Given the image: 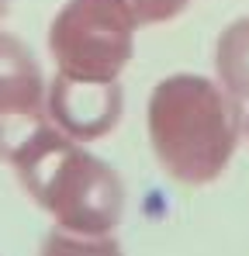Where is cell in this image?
<instances>
[{"label":"cell","instance_id":"10","mask_svg":"<svg viewBox=\"0 0 249 256\" xmlns=\"http://www.w3.org/2000/svg\"><path fill=\"white\" fill-rule=\"evenodd\" d=\"M246 132H249V125H246Z\"/></svg>","mask_w":249,"mask_h":256},{"label":"cell","instance_id":"5","mask_svg":"<svg viewBox=\"0 0 249 256\" xmlns=\"http://www.w3.org/2000/svg\"><path fill=\"white\" fill-rule=\"evenodd\" d=\"M45 122V80L32 48L0 32V132Z\"/></svg>","mask_w":249,"mask_h":256},{"label":"cell","instance_id":"3","mask_svg":"<svg viewBox=\"0 0 249 256\" xmlns=\"http://www.w3.org/2000/svg\"><path fill=\"white\" fill-rule=\"evenodd\" d=\"M135 28L122 0H66L48 24V52L73 80L114 84L132 62Z\"/></svg>","mask_w":249,"mask_h":256},{"label":"cell","instance_id":"7","mask_svg":"<svg viewBox=\"0 0 249 256\" xmlns=\"http://www.w3.org/2000/svg\"><path fill=\"white\" fill-rule=\"evenodd\" d=\"M38 256H124L122 246L111 236H90V232H70V228H52L42 242Z\"/></svg>","mask_w":249,"mask_h":256},{"label":"cell","instance_id":"1","mask_svg":"<svg viewBox=\"0 0 249 256\" xmlns=\"http://www.w3.org/2000/svg\"><path fill=\"white\" fill-rule=\"evenodd\" d=\"M21 187L59 228L111 236L124 214L122 176L83 142L62 135L56 125L38 122L4 146Z\"/></svg>","mask_w":249,"mask_h":256},{"label":"cell","instance_id":"8","mask_svg":"<svg viewBox=\"0 0 249 256\" xmlns=\"http://www.w3.org/2000/svg\"><path fill=\"white\" fill-rule=\"evenodd\" d=\"M122 4L132 10V18H135L138 28L173 21V18H180L190 7V0H122Z\"/></svg>","mask_w":249,"mask_h":256},{"label":"cell","instance_id":"2","mask_svg":"<svg viewBox=\"0 0 249 256\" xmlns=\"http://www.w3.org/2000/svg\"><path fill=\"white\" fill-rule=\"evenodd\" d=\"M146 125L156 163L184 187H204L228 170L236 156L242 108L208 76L173 73L152 86Z\"/></svg>","mask_w":249,"mask_h":256},{"label":"cell","instance_id":"4","mask_svg":"<svg viewBox=\"0 0 249 256\" xmlns=\"http://www.w3.org/2000/svg\"><path fill=\"white\" fill-rule=\"evenodd\" d=\"M122 86L114 84H90L73 80L66 73H56V80L45 90V118L62 135L76 142H94L114 132L122 122Z\"/></svg>","mask_w":249,"mask_h":256},{"label":"cell","instance_id":"6","mask_svg":"<svg viewBox=\"0 0 249 256\" xmlns=\"http://www.w3.org/2000/svg\"><path fill=\"white\" fill-rule=\"evenodd\" d=\"M214 73L236 100H249V18H236L214 42Z\"/></svg>","mask_w":249,"mask_h":256},{"label":"cell","instance_id":"9","mask_svg":"<svg viewBox=\"0 0 249 256\" xmlns=\"http://www.w3.org/2000/svg\"><path fill=\"white\" fill-rule=\"evenodd\" d=\"M7 7H10V0H0V18L7 14Z\"/></svg>","mask_w":249,"mask_h":256}]
</instances>
